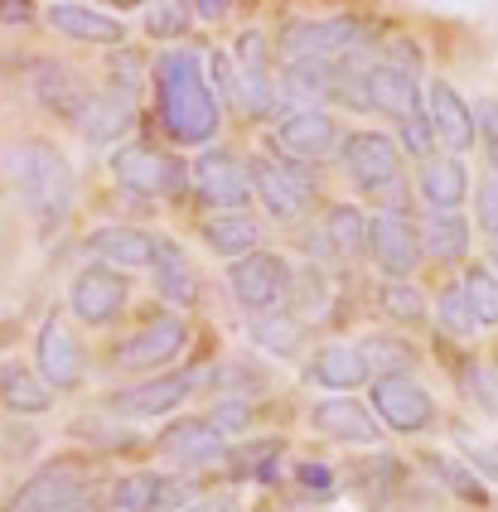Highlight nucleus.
<instances>
[{
    "label": "nucleus",
    "instance_id": "nucleus-1",
    "mask_svg": "<svg viewBox=\"0 0 498 512\" xmlns=\"http://www.w3.org/2000/svg\"><path fill=\"white\" fill-rule=\"evenodd\" d=\"M155 112L165 136L179 145H208L218 136V97L194 49H165L155 58Z\"/></svg>",
    "mask_w": 498,
    "mask_h": 512
},
{
    "label": "nucleus",
    "instance_id": "nucleus-2",
    "mask_svg": "<svg viewBox=\"0 0 498 512\" xmlns=\"http://www.w3.org/2000/svg\"><path fill=\"white\" fill-rule=\"evenodd\" d=\"M0 165L10 174V184L20 189V199L39 223H59L73 203V170L63 160L59 145L49 141H15L5 145Z\"/></svg>",
    "mask_w": 498,
    "mask_h": 512
},
{
    "label": "nucleus",
    "instance_id": "nucleus-3",
    "mask_svg": "<svg viewBox=\"0 0 498 512\" xmlns=\"http://www.w3.org/2000/svg\"><path fill=\"white\" fill-rule=\"evenodd\" d=\"M373 29L353 15H324V20H291L281 29L286 63H339L349 54H363Z\"/></svg>",
    "mask_w": 498,
    "mask_h": 512
},
{
    "label": "nucleus",
    "instance_id": "nucleus-4",
    "mask_svg": "<svg viewBox=\"0 0 498 512\" xmlns=\"http://www.w3.org/2000/svg\"><path fill=\"white\" fill-rule=\"evenodd\" d=\"M247 179H252V194L266 203V213L281 218V223H300L320 199V184L305 165H286V160H271V155H257L247 165Z\"/></svg>",
    "mask_w": 498,
    "mask_h": 512
},
{
    "label": "nucleus",
    "instance_id": "nucleus-5",
    "mask_svg": "<svg viewBox=\"0 0 498 512\" xmlns=\"http://www.w3.org/2000/svg\"><path fill=\"white\" fill-rule=\"evenodd\" d=\"M339 160L363 194H392L402 184V150L382 131H353L339 145Z\"/></svg>",
    "mask_w": 498,
    "mask_h": 512
},
{
    "label": "nucleus",
    "instance_id": "nucleus-6",
    "mask_svg": "<svg viewBox=\"0 0 498 512\" xmlns=\"http://www.w3.org/2000/svg\"><path fill=\"white\" fill-rule=\"evenodd\" d=\"M112 174H117L121 189H131L141 199H179L184 184H189L184 165H179L175 155L155 150V145H126V150H117Z\"/></svg>",
    "mask_w": 498,
    "mask_h": 512
},
{
    "label": "nucleus",
    "instance_id": "nucleus-7",
    "mask_svg": "<svg viewBox=\"0 0 498 512\" xmlns=\"http://www.w3.org/2000/svg\"><path fill=\"white\" fill-rule=\"evenodd\" d=\"M228 290L247 314H271L276 305L291 300V266L276 252H252L233 261L228 271Z\"/></svg>",
    "mask_w": 498,
    "mask_h": 512
},
{
    "label": "nucleus",
    "instance_id": "nucleus-8",
    "mask_svg": "<svg viewBox=\"0 0 498 512\" xmlns=\"http://www.w3.org/2000/svg\"><path fill=\"white\" fill-rule=\"evenodd\" d=\"M184 348H189V319L179 310L160 314V319H150L136 339H126L117 348V368L121 372H160V368H170V363H179Z\"/></svg>",
    "mask_w": 498,
    "mask_h": 512
},
{
    "label": "nucleus",
    "instance_id": "nucleus-9",
    "mask_svg": "<svg viewBox=\"0 0 498 512\" xmlns=\"http://www.w3.org/2000/svg\"><path fill=\"white\" fill-rule=\"evenodd\" d=\"M368 397H373L368 411H378V421H387V426L402 430V435H421V430H431V421H436V401H431V392L411 372H402V377H373Z\"/></svg>",
    "mask_w": 498,
    "mask_h": 512
},
{
    "label": "nucleus",
    "instance_id": "nucleus-10",
    "mask_svg": "<svg viewBox=\"0 0 498 512\" xmlns=\"http://www.w3.org/2000/svg\"><path fill=\"white\" fill-rule=\"evenodd\" d=\"M34 363H39V382L49 392H73L88 372V358H83V343L78 334L63 324V314H49L39 324V343H34Z\"/></svg>",
    "mask_w": 498,
    "mask_h": 512
},
{
    "label": "nucleus",
    "instance_id": "nucleus-11",
    "mask_svg": "<svg viewBox=\"0 0 498 512\" xmlns=\"http://www.w3.org/2000/svg\"><path fill=\"white\" fill-rule=\"evenodd\" d=\"M194 194L199 203L218 208V213H247L252 203V179H247V165L228 155V150H208L194 160Z\"/></svg>",
    "mask_w": 498,
    "mask_h": 512
},
{
    "label": "nucleus",
    "instance_id": "nucleus-12",
    "mask_svg": "<svg viewBox=\"0 0 498 512\" xmlns=\"http://www.w3.org/2000/svg\"><path fill=\"white\" fill-rule=\"evenodd\" d=\"M368 252L382 266L387 281H407L421 261V242H416V223L397 208H378L368 218Z\"/></svg>",
    "mask_w": 498,
    "mask_h": 512
},
{
    "label": "nucleus",
    "instance_id": "nucleus-13",
    "mask_svg": "<svg viewBox=\"0 0 498 512\" xmlns=\"http://www.w3.org/2000/svg\"><path fill=\"white\" fill-rule=\"evenodd\" d=\"M271 141L286 155V165H295V160H324L339 145V126L320 107H310V112H281V121L271 126Z\"/></svg>",
    "mask_w": 498,
    "mask_h": 512
},
{
    "label": "nucleus",
    "instance_id": "nucleus-14",
    "mask_svg": "<svg viewBox=\"0 0 498 512\" xmlns=\"http://www.w3.org/2000/svg\"><path fill=\"white\" fill-rule=\"evenodd\" d=\"M126 300H131V285L121 271L112 266H88V271H78V281H73V295H68V305L73 314L83 319V324H117L121 310H126Z\"/></svg>",
    "mask_w": 498,
    "mask_h": 512
},
{
    "label": "nucleus",
    "instance_id": "nucleus-15",
    "mask_svg": "<svg viewBox=\"0 0 498 512\" xmlns=\"http://www.w3.org/2000/svg\"><path fill=\"white\" fill-rule=\"evenodd\" d=\"M233 97H242V112L262 116L276 102V83H271V63H266V39L257 29H247L233 49Z\"/></svg>",
    "mask_w": 498,
    "mask_h": 512
},
{
    "label": "nucleus",
    "instance_id": "nucleus-16",
    "mask_svg": "<svg viewBox=\"0 0 498 512\" xmlns=\"http://www.w3.org/2000/svg\"><path fill=\"white\" fill-rule=\"evenodd\" d=\"M78 498H83V469L73 459H59V464H44L39 474H30L5 512H63Z\"/></svg>",
    "mask_w": 498,
    "mask_h": 512
},
{
    "label": "nucleus",
    "instance_id": "nucleus-17",
    "mask_svg": "<svg viewBox=\"0 0 498 512\" xmlns=\"http://www.w3.org/2000/svg\"><path fill=\"white\" fill-rule=\"evenodd\" d=\"M204 377L199 372H160V377H150V382H141V387H126V392H117L112 397V411H121V416H170V411H179L184 401L194 397V387H199Z\"/></svg>",
    "mask_w": 498,
    "mask_h": 512
},
{
    "label": "nucleus",
    "instance_id": "nucleus-18",
    "mask_svg": "<svg viewBox=\"0 0 498 512\" xmlns=\"http://www.w3.org/2000/svg\"><path fill=\"white\" fill-rule=\"evenodd\" d=\"M426 126H431V136H436V145H445V155H465L469 145H474V121H469V102L455 92V87L445 83V78H436V83L426 87Z\"/></svg>",
    "mask_w": 498,
    "mask_h": 512
},
{
    "label": "nucleus",
    "instance_id": "nucleus-19",
    "mask_svg": "<svg viewBox=\"0 0 498 512\" xmlns=\"http://www.w3.org/2000/svg\"><path fill=\"white\" fill-rule=\"evenodd\" d=\"M310 426L320 430L324 440H334V445H378L382 440L378 416L353 397H324L310 411Z\"/></svg>",
    "mask_w": 498,
    "mask_h": 512
},
{
    "label": "nucleus",
    "instance_id": "nucleus-20",
    "mask_svg": "<svg viewBox=\"0 0 498 512\" xmlns=\"http://www.w3.org/2000/svg\"><path fill=\"white\" fill-rule=\"evenodd\" d=\"M368 112H382L392 121L421 116V83H416V73L392 68V63H373L368 68Z\"/></svg>",
    "mask_w": 498,
    "mask_h": 512
},
{
    "label": "nucleus",
    "instance_id": "nucleus-21",
    "mask_svg": "<svg viewBox=\"0 0 498 512\" xmlns=\"http://www.w3.org/2000/svg\"><path fill=\"white\" fill-rule=\"evenodd\" d=\"M49 25L59 29L63 39H78V44H121L126 39V25H121L117 15H107L97 5H83V0L49 5Z\"/></svg>",
    "mask_w": 498,
    "mask_h": 512
},
{
    "label": "nucleus",
    "instance_id": "nucleus-22",
    "mask_svg": "<svg viewBox=\"0 0 498 512\" xmlns=\"http://www.w3.org/2000/svg\"><path fill=\"white\" fill-rule=\"evenodd\" d=\"M421 199L426 213H460V203L469 199V170L455 155H431L421 165Z\"/></svg>",
    "mask_w": 498,
    "mask_h": 512
},
{
    "label": "nucleus",
    "instance_id": "nucleus-23",
    "mask_svg": "<svg viewBox=\"0 0 498 512\" xmlns=\"http://www.w3.org/2000/svg\"><path fill=\"white\" fill-rule=\"evenodd\" d=\"M88 247L97 256H102V266H112V271H136V266H146L150 271V261H155V232L146 228H97L88 237Z\"/></svg>",
    "mask_w": 498,
    "mask_h": 512
},
{
    "label": "nucleus",
    "instance_id": "nucleus-24",
    "mask_svg": "<svg viewBox=\"0 0 498 512\" xmlns=\"http://www.w3.org/2000/svg\"><path fill=\"white\" fill-rule=\"evenodd\" d=\"M160 455L179 459V464H208V459L223 455V435L208 426V416H179L160 435Z\"/></svg>",
    "mask_w": 498,
    "mask_h": 512
},
{
    "label": "nucleus",
    "instance_id": "nucleus-25",
    "mask_svg": "<svg viewBox=\"0 0 498 512\" xmlns=\"http://www.w3.org/2000/svg\"><path fill=\"white\" fill-rule=\"evenodd\" d=\"M204 247L213 256L242 261V256L262 252V223L252 213H218V218L204 223Z\"/></svg>",
    "mask_w": 498,
    "mask_h": 512
},
{
    "label": "nucleus",
    "instance_id": "nucleus-26",
    "mask_svg": "<svg viewBox=\"0 0 498 512\" xmlns=\"http://www.w3.org/2000/svg\"><path fill=\"white\" fill-rule=\"evenodd\" d=\"M30 92L49 107V112H59V116H78L83 112V102H88L92 92L63 63H34L30 68Z\"/></svg>",
    "mask_w": 498,
    "mask_h": 512
},
{
    "label": "nucleus",
    "instance_id": "nucleus-27",
    "mask_svg": "<svg viewBox=\"0 0 498 512\" xmlns=\"http://www.w3.org/2000/svg\"><path fill=\"white\" fill-rule=\"evenodd\" d=\"M310 377L320 382L324 392H353V387H363V382H373V372L363 363V353L349 348V343H329L315 353V363H310Z\"/></svg>",
    "mask_w": 498,
    "mask_h": 512
},
{
    "label": "nucleus",
    "instance_id": "nucleus-28",
    "mask_svg": "<svg viewBox=\"0 0 498 512\" xmlns=\"http://www.w3.org/2000/svg\"><path fill=\"white\" fill-rule=\"evenodd\" d=\"M150 271H155V290L170 300V305H194V295H199V285H194V266H189V256L179 252L175 242H165V237H155V261H150Z\"/></svg>",
    "mask_w": 498,
    "mask_h": 512
},
{
    "label": "nucleus",
    "instance_id": "nucleus-29",
    "mask_svg": "<svg viewBox=\"0 0 498 512\" xmlns=\"http://www.w3.org/2000/svg\"><path fill=\"white\" fill-rule=\"evenodd\" d=\"M73 121L83 126V136H88L92 145H112L117 136L131 131V102H126V97H112V92H92Z\"/></svg>",
    "mask_w": 498,
    "mask_h": 512
},
{
    "label": "nucleus",
    "instance_id": "nucleus-30",
    "mask_svg": "<svg viewBox=\"0 0 498 512\" xmlns=\"http://www.w3.org/2000/svg\"><path fill=\"white\" fill-rule=\"evenodd\" d=\"M416 242H421V252L436 256V261H460L469 252V223L460 213H426L416 223Z\"/></svg>",
    "mask_w": 498,
    "mask_h": 512
},
{
    "label": "nucleus",
    "instance_id": "nucleus-31",
    "mask_svg": "<svg viewBox=\"0 0 498 512\" xmlns=\"http://www.w3.org/2000/svg\"><path fill=\"white\" fill-rule=\"evenodd\" d=\"M329 78H334V63H286L281 73L286 112H310L320 97H329Z\"/></svg>",
    "mask_w": 498,
    "mask_h": 512
},
{
    "label": "nucleus",
    "instance_id": "nucleus-32",
    "mask_svg": "<svg viewBox=\"0 0 498 512\" xmlns=\"http://www.w3.org/2000/svg\"><path fill=\"white\" fill-rule=\"evenodd\" d=\"M324 242H329V252L339 256V261H353V256L368 252V218H363V208L334 203L324 213Z\"/></svg>",
    "mask_w": 498,
    "mask_h": 512
},
{
    "label": "nucleus",
    "instance_id": "nucleus-33",
    "mask_svg": "<svg viewBox=\"0 0 498 512\" xmlns=\"http://www.w3.org/2000/svg\"><path fill=\"white\" fill-rule=\"evenodd\" d=\"M460 300H465V314L474 329H498V276L489 266H469L465 281L455 285Z\"/></svg>",
    "mask_w": 498,
    "mask_h": 512
},
{
    "label": "nucleus",
    "instance_id": "nucleus-34",
    "mask_svg": "<svg viewBox=\"0 0 498 512\" xmlns=\"http://www.w3.org/2000/svg\"><path fill=\"white\" fill-rule=\"evenodd\" d=\"M0 401H5L10 411H20V416H39V411L54 406V392H49L34 372L20 368V363H5V368H0Z\"/></svg>",
    "mask_w": 498,
    "mask_h": 512
},
{
    "label": "nucleus",
    "instance_id": "nucleus-35",
    "mask_svg": "<svg viewBox=\"0 0 498 512\" xmlns=\"http://www.w3.org/2000/svg\"><path fill=\"white\" fill-rule=\"evenodd\" d=\"M247 334H252V343L266 348L271 358H291L295 348H300V324H295L291 314H262V319L247 324Z\"/></svg>",
    "mask_w": 498,
    "mask_h": 512
},
{
    "label": "nucleus",
    "instance_id": "nucleus-36",
    "mask_svg": "<svg viewBox=\"0 0 498 512\" xmlns=\"http://www.w3.org/2000/svg\"><path fill=\"white\" fill-rule=\"evenodd\" d=\"M378 305H382V314L397 319V324H421V319H426V295L411 281H382Z\"/></svg>",
    "mask_w": 498,
    "mask_h": 512
},
{
    "label": "nucleus",
    "instance_id": "nucleus-37",
    "mask_svg": "<svg viewBox=\"0 0 498 512\" xmlns=\"http://www.w3.org/2000/svg\"><path fill=\"white\" fill-rule=\"evenodd\" d=\"M160 503V474H126L112 488V512H155Z\"/></svg>",
    "mask_w": 498,
    "mask_h": 512
},
{
    "label": "nucleus",
    "instance_id": "nucleus-38",
    "mask_svg": "<svg viewBox=\"0 0 498 512\" xmlns=\"http://www.w3.org/2000/svg\"><path fill=\"white\" fill-rule=\"evenodd\" d=\"M363 363H368V372H378V377H402V372L411 368V348L402 339H387V334H378V339H368L363 348Z\"/></svg>",
    "mask_w": 498,
    "mask_h": 512
},
{
    "label": "nucleus",
    "instance_id": "nucleus-39",
    "mask_svg": "<svg viewBox=\"0 0 498 512\" xmlns=\"http://www.w3.org/2000/svg\"><path fill=\"white\" fill-rule=\"evenodd\" d=\"M208 426L218 430L223 440H228V435H242V430L252 426V401L247 397H218L213 416H208Z\"/></svg>",
    "mask_w": 498,
    "mask_h": 512
},
{
    "label": "nucleus",
    "instance_id": "nucleus-40",
    "mask_svg": "<svg viewBox=\"0 0 498 512\" xmlns=\"http://www.w3.org/2000/svg\"><path fill=\"white\" fill-rule=\"evenodd\" d=\"M455 445L469 455V464L484 474V479H498V440H479L469 426H455Z\"/></svg>",
    "mask_w": 498,
    "mask_h": 512
},
{
    "label": "nucleus",
    "instance_id": "nucleus-41",
    "mask_svg": "<svg viewBox=\"0 0 498 512\" xmlns=\"http://www.w3.org/2000/svg\"><path fill=\"white\" fill-rule=\"evenodd\" d=\"M146 29L155 34V39H179V34L189 29V5H175V0L150 5V10H146Z\"/></svg>",
    "mask_w": 498,
    "mask_h": 512
},
{
    "label": "nucleus",
    "instance_id": "nucleus-42",
    "mask_svg": "<svg viewBox=\"0 0 498 512\" xmlns=\"http://www.w3.org/2000/svg\"><path fill=\"white\" fill-rule=\"evenodd\" d=\"M397 136H402V150H407V155H416L421 165L436 155V136H431V126H426V112L397 121Z\"/></svg>",
    "mask_w": 498,
    "mask_h": 512
},
{
    "label": "nucleus",
    "instance_id": "nucleus-43",
    "mask_svg": "<svg viewBox=\"0 0 498 512\" xmlns=\"http://www.w3.org/2000/svg\"><path fill=\"white\" fill-rule=\"evenodd\" d=\"M271 459H276V445H242L233 455V474L237 479H271Z\"/></svg>",
    "mask_w": 498,
    "mask_h": 512
},
{
    "label": "nucleus",
    "instance_id": "nucleus-44",
    "mask_svg": "<svg viewBox=\"0 0 498 512\" xmlns=\"http://www.w3.org/2000/svg\"><path fill=\"white\" fill-rule=\"evenodd\" d=\"M440 329H450L455 339H469V334H474V324H469V314H465V300H460L455 285L440 290Z\"/></svg>",
    "mask_w": 498,
    "mask_h": 512
},
{
    "label": "nucleus",
    "instance_id": "nucleus-45",
    "mask_svg": "<svg viewBox=\"0 0 498 512\" xmlns=\"http://www.w3.org/2000/svg\"><path fill=\"white\" fill-rule=\"evenodd\" d=\"M474 218H479V228L498 237V170L479 184V194H474Z\"/></svg>",
    "mask_w": 498,
    "mask_h": 512
},
{
    "label": "nucleus",
    "instance_id": "nucleus-46",
    "mask_svg": "<svg viewBox=\"0 0 498 512\" xmlns=\"http://www.w3.org/2000/svg\"><path fill=\"white\" fill-rule=\"evenodd\" d=\"M469 121H474V141L498 150V97H484L479 107H469Z\"/></svg>",
    "mask_w": 498,
    "mask_h": 512
},
{
    "label": "nucleus",
    "instance_id": "nucleus-47",
    "mask_svg": "<svg viewBox=\"0 0 498 512\" xmlns=\"http://www.w3.org/2000/svg\"><path fill=\"white\" fill-rule=\"evenodd\" d=\"M431 464H436L440 479L455 488V493H465V498H474V503H479V498H489V493H484V484H474V479H469V469H460V464H445V459H431Z\"/></svg>",
    "mask_w": 498,
    "mask_h": 512
},
{
    "label": "nucleus",
    "instance_id": "nucleus-48",
    "mask_svg": "<svg viewBox=\"0 0 498 512\" xmlns=\"http://www.w3.org/2000/svg\"><path fill=\"white\" fill-rule=\"evenodd\" d=\"M465 382L474 387V392H479V406H484V411H494V416H498V377H494V372L469 368V372H465Z\"/></svg>",
    "mask_w": 498,
    "mask_h": 512
},
{
    "label": "nucleus",
    "instance_id": "nucleus-49",
    "mask_svg": "<svg viewBox=\"0 0 498 512\" xmlns=\"http://www.w3.org/2000/svg\"><path fill=\"white\" fill-rule=\"evenodd\" d=\"M228 10H233L228 0H194V5H189V15H199V20H223Z\"/></svg>",
    "mask_w": 498,
    "mask_h": 512
},
{
    "label": "nucleus",
    "instance_id": "nucleus-50",
    "mask_svg": "<svg viewBox=\"0 0 498 512\" xmlns=\"http://www.w3.org/2000/svg\"><path fill=\"white\" fill-rule=\"evenodd\" d=\"M0 20H5V25H20V20H30V5H20V0H0Z\"/></svg>",
    "mask_w": 498,
    "mask_h": 512
},
{
    "label": "nucleus",
    "instance_id": "nucleus-51",
    "mask_svg": "<svg viewBox=\"0 0 498 512\" xmlns=\"http://www.w3.org/2000/svg\"><path fill=\"white\" fill-rule=\"evenodd\" d=\"M63 512H102V503H97V498H92V493H83V498H78V503H68V508Z\"/></svg>",
    "mask_w": 498,
    "mask_h": 512
},
{
    "label": "nucleus",
    "instance_id": "nucleus-52",
    "mask_svg": "<svg viewBox=\"0 0 498 512\" xmlns=\"http://www.w3.org/2000/svg\"><path fill=\"white\" fill-rule=\"evenodd\" d=\"M489 256H494V266H498V237H489ZM498 276V271H494Z\"/></svg>",
    "mask_w": 498,
    "mask_h": 512
}]
</instances>
